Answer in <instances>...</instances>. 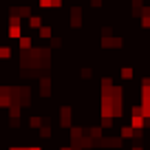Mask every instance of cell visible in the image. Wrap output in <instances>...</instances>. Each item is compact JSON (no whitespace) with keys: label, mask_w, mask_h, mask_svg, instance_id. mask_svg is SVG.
Returning a JSON list of instances; mask_svg holds the SVG:
<instances>
[{"label":"cell","mask_w":150,"mask_h":150,"mask_svg":"<svg viewBox=\"0 0 150 150\" xmlns=\"http://www.w3.org/2000/svg\"><path fill=\"white\" fill-rule=\"evenodd\" d=\"M7 35L13 38V40H18V38L22 35V27H20V24H9V31H7Z\"/></svg>","instance_id":"cell-1"},{"label":"cell","mask_w":150,"mask_h":150,"mask_svg":"<svg viewBox=\"0 0 150 150\" xmlns=\"http://www.w3.org/2000/svg\"><path fill=\"white\" fill-rule=\"evenodd\" d=\"M18 40H20V49H22V51H29V49H33V40H31V38L20 35Z\"/></svg>","instance_id":"cell-2"},{"label":"cell","mask_w":150,"mask_h":150,"mask_svg":"<svg viewBox=\"0 0 150 150\" xmlns=\"http://www.w3.org/2000/svg\"><path fill=\"white\" fill-rule=\"evenodd\" d=\"M40 38H51V27H49V24L40 27Z\"/></svg>","instance_id":"cell-3"},{"label":"cell","mask_w":150,"mask_h":150,"mask_svg":"<svg viewBox=\"0 0 150 150\" xmlns=\"http://www.w3.org/2000/svg\"><path fill=\"white\" fill-rule=\"evenodd\" d=\"M122 137H126V139H128V137H135V130H132L130 126H124L122 128Z\"/></svg>","instance_id":"cell-4"},{"label":"cell","mask_w":150,"mask_h":150,"mask_svg":"<svg viewBox=\"0 0 150 150\" xmlns=\"http://www.w3.org/2000/svg\"><path fill=\"white\" fill-rule=\"evenodd\" d=\"M0 57H2V60L11 57V49H9V47H0Z\"/></svg>","instance_id":"cell-5"},{"label":"cell","mask_w":150,"mask_h":150,"mask_svg":"<svg viewBox=\"0 0 150 150\" xmlns=\"http://www.w3.org/2000/svg\"><path fill=\"white\" fill-rule=\"evenodd\" d=\"M40 24H42V20H40V18H29V27L38 29V27H40Z\"/></svg>","instance_id":"cell-6"},{"label":"cell","mask_w":150,"mask_h":150,"mask_svg":"<svg viewBox=\"0 0 150 150\" xmlns=\"http://www.w3.org/2000/svg\"><path fill=\"white\" fill-rule=\"evenodd\" d=\"M122 77H124V80H130V77H132V69H124L122 71Z\"/></svg>","instance_id":"cell-7"},{"label":"cell","mask_w":150,"mask_h":150,"mask_svg":"<svg viewBox=\"0 0 150 150\" xmlns=\"http://www.w3.org/2000/svg\"><path fill=\"white\" fill-rule=\"evenodd\" d=\"M40 135H42V137H51V128H49V126H42V128H40Z\"/></svg>","instance_id":"cell-8"}]
</instances>
